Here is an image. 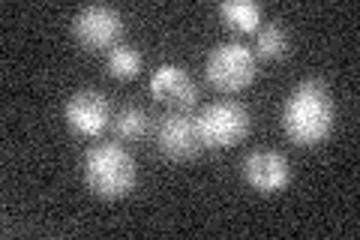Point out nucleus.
<instances>
[{"label":"nucleus","mask_w":360,"mask_h":240,"mask_svg":"<svg viewBox=\"0 0 360 240\" xmlns=\"http://www.w3.org/2000/svg\"><path fill=\"white\" fill-rule=\"evenodd\" d=\"M283 130L295 144L315 147L321 144L333 130V99L330 90L321 82H300L285 99Z\"/></svg>","instance_id":"f257e3e1"},{"label":"nucleus","mask_w":360,"mask_h":240,"mask_svg":"<svg viewBox=\"0 0 360 240\" xmlns=\"http://www.w3.org/2000/svg\"><path fill=\"white\" fill-rule=\"evenodd\" d=\"M87 189L99 198H123L139 184V165L132 153L117 141H99L82 159Z\"/></svg>","instance_id":"f03ea898"},{"label":"nucleus","mask_w":360,"mask_h":240,"mask_svg":"<svg viewBox=\"0 0 360 240\" xmlns=\"http://www.w3.org/2000/svg\"><path fill=\"white\" fill-rule=\"evenodd\" d=\"M205 75L210 87H217L219 94H240V90H246L255 82L258 57L243 42H219L207 54Z\"/></svg>","instance_id":"7ed1b4c3"},{"label":"nucleus","mask_w":360,"mask_h":240,"mask_svg":"<svg viewBox=\"0 0 360 240\" xmlns=\"http://www.w3.org/2000/svg\"><path fill=\"white\" fill-rule=\"evenodd\" d=\"M195 123H198L201 147L222 151V147L240 144L246 139V132H250V111H246L240 102L222 99V102L207 106L205 111H198Z\"/></svg>","instance_id":"20e7f679"},{"label":"nucleus","mask_w":360,"mask_h":240,"mask_svg":"<svg viewBox=\"0 0 360 240\" xmlns=\"http://www.w3.org/2000/svg\"><path fill=\"white\" fill-rule=\"evenodd\" d=\"M72 33L82 49L87 51H103L115 49L117 39L123 37V18L111 6H84L72 18Z\"/></svg>","instance_id":"39448f33"},{"label":"nucleus","mask_w":360,"mask_h":240,"mask_svg":"<svg viewBox=\"0 0 360 240\" xmlns=\"http://www.w3.org/2000/svg\"><path fill=\"white\" fill-rule=\"evenodd\" d=\"M63 118H66V127L75 135L96 139V135H103L108 127L111 108H108V99L99 94V90H75V94L66 99Z\"/></svg>","instance_id":"423d86ee"},{"label":"nucleus","mask_w":360,"mask_h":240,"mask_svg":"<svg viewBox=\"0 0 360 240\" xmlns=\"http://www.w3.org/2000/svg\"><path fill=\"white\" fill-rule=\"evenodd\" d=\"M156 144L168 159H189L201 151L198 123L193 111H168L156 127Z\"/></svg>","instance_id":"0eeeda50"},{"label":"nucleus","mask_w":360,"mask_h":240,"mask_svg":"<svg viewBox=\"0 0 360 240\" xmlns=\"http://www.w3.org/2000/svg\"><path fill=\"white\" fill-rule=\"evenodd\" d=\"M243 180L255 192H283L291 184V165L283 153L276 151H252L243 156Z\"/></svg>","instance_id":"6e6552de"},{"label":"nucleus","mask_w":360,"mask_h":240,"mask_svg":"<svg viewBox=\"0 0 360 240\" xmlns=\"http://www.w3.org/2000/svg\"><path fill=\"white\" fill-rule=\"evenodd\" d=\"M150 94L153 99H160L162 106L174 111H189L198 102V84L193 82L184 66L162 63L156 66V72L150 75Z\"/></svg>","instance_id":"1a4fd4ad"},{"label":"nucleus","mask_w":360,"mask_h":240,"mask_svg":"<svg viewBox=\"0 0 360 240\" xmlns=\"http://www.w3.org/2000/svg\"><path fill=\"white\" fill-rule=\"evenodd\" d=\"M150 130V118H148V111L139 108V106H123L115 118H111V132H115V139L117 141H141L144 135H148Z\"/></svg>","instance_id":"9d476101"},{"label":"nucleus","mask_w":360,"mask_h":240,"mask_svg":"<svg viewBox=\"0 0 360 240\" xmlns=\"http://www.w3.org/2000/svg\"><path fill=\"white\" fill-rule=\"evenodd\" d=\"M219 15L225 25L240 33H255L262 27V6L255 0H225L219 6Z\"/></svg>","instance_id":"9b49d317"},{"label":"nucleus","mask_w":360,"mask_h":240,"mask_svg":"<svg viewBox=\"0 0 360 240\" xmlns=\"http://www.w3.org/2000/svg\"><path fill=\"white\" fill-rule=\"evenodd\" d=\"M105 70H108L111 78H117V82H129V78H135L141 72L139 49H135V45H127V42H117L105 57Z\"/></svg>","instance_id":"f8f14e48"},{"label":"nucleus","mask_w":360,"mask_h":240,"mask_svg":"<svg viewBox=\"0 0 360 240\" xmlns=\"http://www.w3.org/2000/svg\"><path fill=\"white\" fill-rule=\"evenodd\" d=\"M288 54V33L283 25H264L255 30V57L279 61Z\"/></svg>","instance_id":"ddd939ff"}]
</instances>
